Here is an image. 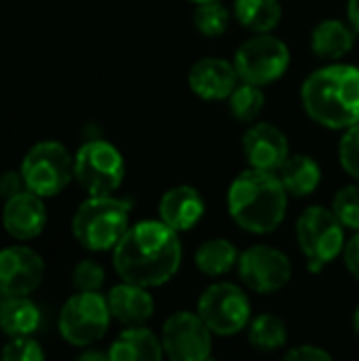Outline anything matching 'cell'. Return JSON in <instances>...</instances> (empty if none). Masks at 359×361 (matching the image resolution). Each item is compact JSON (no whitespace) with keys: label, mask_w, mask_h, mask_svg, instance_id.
Returning <instances> with one entry per match:
<instances>
[{"label":"cell","mask_w":359,"mask_h":361,"mask_svg":"<svg viewBox=\"0 0 359 361\" xmlns=\"http://www.w3.org/2000/svg\"><path fill=\"white\" fill-rule=\"evenodd\" d=\"M0 357L4 361H40L44 360V351L32 336H15L2 347Z\"/></svg>","instance_id":"30"},{"label":"cell","mask_w":359,"mask_h":361,"mask_svg":"<svg viewBox=\"0 0 359 361\" xmlns=\"http://www.w3.org/2000/svg\"><path fill=\"white\" fill-rule=\"evenodd\" d=\"M332 212L349 231H359V186H345L332 199Z\"/></svg>","instance_id":"28"},{"label":"cell","mask_w":359,"mask_h":361,"mask_svg":"<svg viewBox=\"0 0 359 361\" xmlns=\"http://www.w3.org/2000/svg\"><path fill=\"white\" fill-rule=\"evenodd\" d=\"M231 114L241 123H252L264 108V93L258 85L243 82L237 85L235 91L229 95Z\"/></svg>","instance_id":"26"},{"label":"cell","mask_w":359,"mask_h":361,"mask_svg":"<svg viewBox=\"0 0 359 361\" xmlns=\"http://www.w3.org/2000/svg\"><path fill=\"white\" fill-rule=\"evenodd\" d=\"M197 313L216 336L239 334L252 322V305L248 294L229 281L212 283L199 296Z\"/></svg>","instance_id":"9"},{"label":"cell","mask_w":359,"mask_h":361,"mask_svg":"<svg viewBox=\"0 0 359 361\" xmlns=\"http://www.w3.org/2000/svg\"><path fill=\"white\" fill-rule=\"evenodd\" d=\"M193 2H197V4H201V2H212V0H193Z\"/></svg>","instance_id":"38"},{"label":"cell","mask_w":359,"mask_h":361,"mask_svg":"<svg viewBox=\"0 0 359 361\" xmlns=\"http://www.w3.org/2000/svg\"><path fill=\"white\" fill-rule=\"evenodd\" d=\"M193 23H195V27H197L199 34L209 36V38H216V36H222L229 30L231 13H229V8L220 0L201 2L195 8Z\"/></svg>","instance_id":"27"},{"label":"cell","mask_w":359,"mask_h":361,"mask_svg":"<svg viewBox=\"0 0 359 361\" xmlns=\"http://www.w3.org/2000/svg\"><path fill=\"white\" fill-rule=\"evenodd\" d=\"M296 241L309 269L317 273L345 250V226L332 209L311 205L296 220Z\"/></svg>","instance_id":"5"},{"label":"cell","mask_w":359,"mask_h":361,"mask_svg":"<svg viewBox=\"0 0 359 361\" xmlns=\"http://www.w3.org/2000/svg\"><path fill=\"white\" fill-rule=\"evenodd\" d=\"M241 150L250 167L264 171H277L290 157L286 133L271 123L252 125L241 137Z\"/></svg>","instance_id":"14"},{"label":"cell","mask_w":359,"mask_h":361,"mask_svg":"<svg viewBox=\"0 0 359 361\" xmlns=\"http://www.w3.org/2000/svg\"><path fill=\"white\" fill-rule=\"evenodd\" d=\"M343 258H345V264H347L349 273L359 281V231L345 243Z\"/></svg>","instance_id":"34"},{"label":"cell","mask_w":359,"mask_h":361,"mask_svg":"<svg viewBox=\"0 0 359 361\" xmlns=\"http://www.w3.org/2000/svg\"><path fill=\"white\" fill-rule=\"evenodd\" d=\"M131 205L112 195L89 197L78 205L72 218L74 239L89 252L114 250L129 231Z\"/></svg>","instance_id":"4"},{"label":"cell","mask_w":359,"mask_h":361,"mask_svg":"<svg viewBox=\"0 0 359 361\" xmlns=\"http://www.w3.org/2000/svg\"><path fill=\"white\" fill-rule=\"evenodd\" d=\"M235 17L243 27L267 34L279 25L281 4L279 0H235Z\"/></svg>","instance_id":"24"},{"label":"cell","mask_w":359,"mask_h":361,"mask_svg":"<svg viewBox=\"0 0 359 361\" xmlns=\"http://www.w3.org/2000/svg\"><path fill=\"white\" fill-rule=\"evenodd\" d=\"M237 271L241 281L258 294H273L284 290L292 279L290 258L271 245H252L241 252Z\"/></svg>","instance_id":"12"},{"label":"cell","mask_w":359,"mask_h":361,"mask_svg":"<svg viewBox=\"0 0 359 361\" xmlns=\"http://www.w3.org/2000/svg\"><path fill=\"white\" fill-rule=\"evenodd\" d=\"M239 250L229 239H209L203 241L195 252L197 269L207 277H220L231 273L239 262Z\"/></svg>","instance_id":"23"},{"label":"cell","mask_w":359,"mask_h":361,"mask_svg":"<svg viewBox=\"0 0 359 361\" xmlns=\"http://www.w3.org/2000/svg\"><path fill=\"white\" fill-rule=\"evenodd\" d=\"M339 159L343 169L359 182V123L345 131L339 146Z\"/></svg>","instance_id":"31"},{"label":"cell","mask_w":359,"mask_h":361,"mask_svg":"<svg viewBox=\"0 0 359 361\" xmlns=\"http://www.w3.org/2000/svg\"><path fill=\"white\" fill-rule=\"evenodd\" d=\"M277 176L290 197L303 199L313 195L322 184V167L309 154H292L277 169Z\"/></svg>","instance_id":"20"},{"label":"cell","mask_w":359,"mask_h":361,"mask_svg":"<svg viewBox=\"0 0 359 361\" xmlns=\"http://www.w3.org/2000/svg\"><path fill=\"white\" fill-rule=\"evenodd\" d=\"M25 188L42 199L59 195L74 178V157L55 140L34 144L21 161Z\"/></svg>","instance_id":"6"},{"label":"cell","mask_w":359,"mask_h":361,"mask_svg":"<svg viewBox=\"0 0 359 361\" xmlns=\"http://www.w3.org/2000/svg\"><path fill=\"white\" fill-rule=\"evenodd\" d=\"M161 220L178 233L195 228L205 216V201L195 186L180 184L169 188L159 201Z\"/></svg>","instance_id":"17"},{"label":"cell","mask_w":359,"mask_h":361,"mask_svg":"<svg viewBox=\"0 0 359 361\" xmlns=\"http://www.w3.org/2000/svg\"><path fill=\"white\" fill-rule=\"evenodd\" d=\"M110 361H161L165 357L161 338L146 326L125 328L108 349Z\"/></svg>","instance_id":"19"},{"label":"cell","mask_w":359,"mask_h":361,"mask_svg":"<svg viewBox=\"0 0 359 361\" xmlns=\"http://www.w3.org/2000/svg\"><path fill=\"white\" fill-rule=\"evenodd\" d=\"M2 226L6 235L17 241L36 239L47 226V207L42 197L32 190H21L19 195L4 201Z\"/></svg>","instance_id":"15"},{"label":"cell","mask_w":359,"mask_h":361,"mask_svg":"<svg viewBox=\"0 0 359 361\" xmlns=\"http://www.w3.org/2000/svg\"><path fill=\"white\" fill-rule=\"evenodd\" d=\"M250 345L258 351H277L288 345V328L281 317L262 313L248 326Z\"/></svg>","instance_id":"25"},{"label":"cell","mask_w":359,"mask_h":361,"mask_svg":"<svg viewBox=\"0 0 359 361\" xmlns=\"http://www.w3.org/2000/svg\"><path fill=\"white\" fill-rule=\"evenodd\" d=\"M114 271L123 281L159 288L176 277L182 264L178 231L163 220H142L123 235L112 250Z\"/></svg>","instance_id":"1"},{"label":"cell","mask_w":359,"mask_h":361,"mask_svg":"<svg viewBox=\"0 0 359 361\" xmlns=\"http://www.w3.org/2000/svg\"><path fill=\"white\" fill-rule=\"evenodd\" d=\"M353 330L359 334V307L355 309V313H353Z\"/></svg>","instance_id":"37"},{"label":"cell","mask_w":359,"mask_h":361,"mask_svg":"<svg viewBox=\"0 0 359 361\" xmlns=\"http://www.w3.org/2000/svg\"><path fill=\"white\" fill-rule=\"evenodd\" d=\"M74 180L89 197L112 195L125 180V159L116 146L91 140L74 154Z\"/></svg>","instance_id":"7"},{"label":"cell","mask_w":359,"mask_h":361,"mask_svg":"<svg viewBox=\"0 0 359 361\" xmlns=\"http://www.w3.org/2000/svg\"><path fill=\"white\" fill-rule=\"evenodd\" d=\"M80 361H106L110 360L108 353H99V351H85L83 355H78Z\"/></svg>","instance_id":"36"},{"label":"cell","mask_w":359,"mask_h":361,"mask_svg":"<svg viewBox=\"0 0 359 361\" xmlns=\"http://www.w3.org/2000/svg\"><path fill=\"white\" fill-rule=\"evenodd\" d=\"M286 360L294 361H330L332 355L315 345H300V347H294L290 351H286Z\"/></svg>","instance_id":"32"},{"label":"cell","mask_w":359,"mask_h":361,"mask_svg":"<svg viewBox=\"0 0 359 361\" xmlns=\"http://www.w3.org/2000/svg\"><path fill=\"white\" fill-rule=\"evenodd\" d=\"M347 17H349L351 27L359 34V0H349V4H347Z\"/></svg>","instance_id":"35"},{"label":"cell","mask_w":359,"mask_h":361,"mask_svg":"<svg viewBox=\"0 0 359 361\" xmlns=\"http://www.w3.org/2000/svg\"><path fill=\"white\" fill-rule=\"evenodd\" d=\"M44 279L42 258L25 247L11 245L0 250V294L6 296H28Z\"/></svg>","instance_id":"13"},{"label":"cell","mask_w":359,"mask_h":361,"mask_svg":"<svg viewBox=\"0 0 359 361\" xmlns=\"http://www.w3.org/2000/svg\"><path fill=\"white\" fill-rule=\"evenodd\" d=\"M108 298L99 292H76L59 313V334L72 347H91L102 341L110 328Z\"/></svg>","instance_id":"8"},{"label":"cell","mask_w":359,"mask_h":361,"mask_svg":"<svg viewBox=\"0 0 359 361\" xmlns=\"http://www.w3.org/2000/svg\"><path fill=\"white\" fill-rule=\"evenodd\" d=\"M290 49L288 44L267 34H256L254 38L245 40L235 53V68L243 82H252L258 87L271 85L279 80L290 68Z\"/></svg>","instance_id":"10"},{"label":"cell","mask_w":359,"mask_h":361,"mask_svg":"<svg viewBox=\"0 0 359 361\" xmlns=\"http://www.w3.org/2000/svg\"><path fill=\"white\" fill-rule=\"evenodd\" d=\"M214 332L199 313L180 311L167 317L161 332L165 357L171 361H203L212 355Z\"/></svg>","instance_id":"11"},{"label":"cell","mask_w":359,"mask_h":361,"mask_svg":"<svg viewBox=\"0 0 359 361\" xmlns=\"http://www.w3.org/2000/svg\"><path fill=\"white\" fill-rule=\"evenodd\" d=\"M42 324V313L28 296H6L0 302V330L15 336H32Z\"/></svg>","instance_id":"22"},{"label":"cell","mask_w":359,"mask_h":361,"mask_svg":"<svg viewBox=\"0 0 359 361\" xmlns=\"http://www.w3.org/2000/svg\"><path fill=\"white\" fill-rule=\"evenodd\" d=\"M303 108L326 129L347 131L359 123V68L330 63L315 70L300 89Z\"/></svg>","instance_id":"2"},{"label":"cell","mask_w":359,"mask_h":361,"mask_svg":"<svg viewBox=\"0 0 359 361\" xmlns=\"http://www.w3.org/2000/svg\"><path fill=\"white\" fill-rule=\"evenodd\" d=\"M288 192L277 171L245 169L229 186L231 218L252 235H269L281 226L288 209Z\"/></svg>","instance_id":"3"},{"label":"cell","mask_w":359,"mask_h":361,"mask_svg":"<svg viewBox=\"0 0 359 361\" xmlns=\"http://www.w3.org/2000/svg\"><path fill=\"white\" fill-rule=\"evenodd\" d=\"M355 44V30L341 19H324L311 32V49L317 57L336 61Z\"/></svg>","instance_id":"21"},{"label":"cell","mask_w":359,"mask_h":361,"mask_svg":"<svg viewBox=\"0 0 359 361\" xmlns=\"http://www.w3.org/2000/svg\"><path fill=\"white\" fill-rule=\"evenodd\" d=\"M239 80L235 63L220 57H203L188 72V87L205 102L229 99Z\"/></svg>","instance_id":"16"},{"label":"cell","mask_w":359,"mask_h":361,"mask_svg":"<svg viewBox=\"0 0 359 361\" xmlns=\"http://www.w3.org/2000/svg\"><path fill=\"white\" fill-rule=\"evenodd\" d=\"M0 302H2V294H0Z\"/></svg>","instance_id":"39"},{"label":"cell","mask_w":359,"mask_h":361,"mask_svg":"<svg viewBox=\"0 0 359 361\" xmlns=\"http://www.w3.org/2000/svg\"><path fill=\"white\" fill-rule=\"evenodd\" d=\"M106 281V271L95 260H80L72 269V286L76 292H99Z\"/></svg>","instance_id":"29"},{"label":"cell","mask_w":359,"mask_h":361,"mask_svg":"<svg viewBox=\"0 0 359 361\" xmlns=\"http://www.w3.org/2000/svg\"><path fill=\"white\" fill-rule=\"evenodd\" d=\"M25 190V182L21 178V171H4L0 173V199L6 201L15 195Z\"/></svg>","instance_id":"33"},{"label":"cell","mask_w":359,"mask_h":361,"mask_svg":"<svg viewBox=\"0 0 359 361\" xmlns=\"http://www.w3.org/2000/svg\"><path fill=\"white\" fill-rule=\"evenodd\" d=\"M108 307L112 319L129 326H146V322L154 315V298L150 296L148 288L123 281L108 292Z\"/></svg>","instance_id":"18"}]
</instances>
